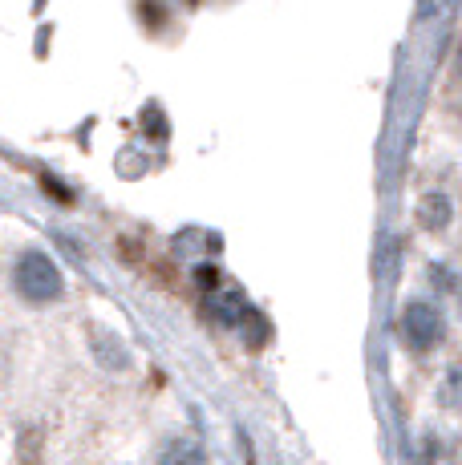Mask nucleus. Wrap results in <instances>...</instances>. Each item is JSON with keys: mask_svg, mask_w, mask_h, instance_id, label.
<instances>
[{"mask_svg": "<svg viewBox=\"0 0 462 465\" xmlns=\"http://www.w3.org/2000/svg\"><path fill=\"white\" fill-rule=\"evenodd\" d=\"M211 312H216V320L224 328H239V320H244L252 308H247V300L239 296V292H224V296L211 303Z\"/></svg>", "mask_w": 462, "mask_h": 465, "instance_id": "4", "label": "nucleus"}, {"mask_svg": "<svg viewBox=\"0 0 462 465\" xmlns=\"http://www.w3.org/2000/svg\"><path fill=\"white\" fill-rule=\"evenodd\" d=\"M447 223H450V199L447 194H430V199H422V227L442 231Z\"/></svg>", "mask_w": 462, "mask_h": 465, "instance_id": "5", "label": "nucleus"}, {"mask_svg": "<svg viewBox=\"0 0 462 465\" xmlns=\"http://www.w3.org/2000/svg\"><path fill=\"white\" fill-rule=\"evenodd\" d=\"M195 280H199L203 288H216V283H219V272H216V267H199V272H195Z\"/></svg>", "mask_w": 462, "mask_h": 465, "instance_id": "8", "label": "nucleus"}, {"mask_svg": "<svg viewBox=\"0 0 462 465\" xmlns=\"http://www.w3.org/2000/svg\"><path fill=\"white\" fill-rule=\"evenodd\" d=\"M13 288L29 303H53V300H61V292H65V275H61V267L53 263V255L25 252L13 267Z\"/></svg>", "mask_w": 462, "mask_h": 465, "instance_id": "1", "label": "nucleus"}, {"mask_svg": "<svg viewBox=\"0 0 462 465\" xmlns=\"http://www.w3.org/2000/svg\"><path fill=\"white\" fill-rule=\"evenodd\" d=\"M397 328H402V340L414 348V352H430V348L442 344V336H447V320H442V312L426 300L406 303Z\"/></svg>", "mask_w": 462, "mask_h": 465, "instance_id": "2", "label": "nucleus"}, {"mask_svg": "<svg viewBox=\"0 0 462 465\" xmlns=\"http://www.w3.org/2000/svg\"><path fill=\"white\" fill-rule=\"evenodd\" d=\"M158 465H216L207 458V450H199L195 441H171L166 453L158 458Z\"/></svg>", "mask_w": 462, "mask_h": 465, "instance_id": "3", "label": "nucleus"}, {"mask_svg": "<svg viewBox=\"0 0 462 465\" xmlns=\"http://www.w3.org/2000/svg\"><path fill=\"white\" fill-rule=\"evenodd\" d=\"M239 332H244V340H247V348H252V352H260V348L268 344V320L252 308L244 320H239Z\"/></svg>", "mask_w": 462, "mask_h": 465, "instance_id": "6", "label": "nucleus"}, {"mask_svg": "<svg viewBox=\"0 0 462 465\" xmlns=\"http://www.w3.org/2000/svg\"><path fill=\"white\" fill-rule=\"evenodd\" d=\"M94 340H97V361L105 364V369H114V372H122V369H130V356H126V348L118 344V340L110 336V344H105L102 336L94 332Z\"/></svg>", "mask_w": 462, "mask_h": 465, "instance_id": "7", "label": "nucleus"}]
</instances>
